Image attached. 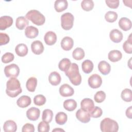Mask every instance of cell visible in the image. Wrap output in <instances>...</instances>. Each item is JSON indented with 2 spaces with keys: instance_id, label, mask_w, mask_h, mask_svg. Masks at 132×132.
Returning <instances> with one entry per match:
<instances>
[{
  "instance_id": "1",
  "label": "cell",
  "mask_w": 132,
  "mask_h": 132,
  "mask_svg": "<svg viewBox=\"0 0 132 132\" xmlns=\"http://www.w3.org/2000/svg\"><path fill=\"white\" fill-rule=\"evenodd\" d=\"M22 90L19 80L15 77H11L6 83V94L11 97H15L22 93Z\"/></svg>"
},
{
  "instance_id": "2",
  "label": "cell",
  "mask_w": 132,
  "mask_h": 132,
  "mask_svg": "<svg viewBox=\"0 0 132 132\" xmlns=\"http://www.w3.org/2000/svg\"><path fill=\"white\" fill-rule=\"evenodd\" d=\"M65 74L69 78L71 82L74 86H78L81 82V76L79 72L78 65L75 63H71L69 68L65 71Z\"/></svg>"
},
{
  "instance_id": "3",
  "label": "cell",
  "mask_w": 132,
  "mask_h": 132,
  "mask_svg": "<svg viewBox=\"0 0 132 132\" xmlns=\"http://www.w3.org/2000/svg\"><path fill=\"white\" fill-rule=\"evenodd\" d=\"M100 128L103 132H117L119 130V125L116 121L106 118L101 122Z\"/></svg>"
},
{
  "instance_id": "4",
  "label": "cell",
  "mask_w": 132,
  "mask_h": 132,
  "mask_svg": "<svg viewBox=\"0 0 132 132\" xmlns=\"http://www.w3.org/2000/svg\"><path fill=\"white\" fill-rule=\"evenodd\" d=\"M25 16L26 19L38 26L43 25L45 21V16L40 11L35 9L29 11Z\"/></svg>"
},
{
  "instance_id": "5",
  "label": "cell",
  "mask_w": 132,
  "mask_h": 132,
  "mask_svg": "<svg viewBox=\"0 0 132 132\" xmlns=\"http://www.w3.org/2000/svg\"><path fill=\"white\" fill-rule=\"evenodd\" d=\"M74 18L70 12H66L61 16V26L64 30H68L73 26Z\"/></svg>"
},
{
  "instance_id": "6",
  "label": "cell",
  "mask_w": 132,
  "mask_h": 132,
  "mask_svg": "<svg viewBox=\"0 0 132 132\" xmlns=\"http://www.w3.org/2000/svg\"><path fill=\"white\" fill-rule=\"evenodd\" d=\"M4 73L7 77H16L19 75L20 68L17 64L12 63L5 67Z\"/></svg>"
},
{
  "instance_id": "7",
  "label": "cell",
  "mask_w": 132,
  "mask_h": 132,
  "mask_svg": "<svg viewBox=\"0 0 132 132\" xmlns=\"http://www.w3.org/2000/svg\"><path fill=\"white\" fill-rule=\"evenodd\" d=\"M88 82L91 88L93 89H96L101 86L102 84V79L99 75L97 74H93L89 77Z\"/></svg>"
},
{
  "instance_id": "8",
  "label": "cell",
  "mask_w": 132,
  "mask_h": 132,
  "mask_svg": "<svg viewBox=\"0 0 132 132\" xmlns=\"http://www.w3.org/2000/svg\"><path fill=\"white\" fill-rule=\"evenodd\" d=\"M76 117L81 122L87 123L90 121L91 117L89 112L80 108L76 111Z\"/></svg>"
},
{
  "instance_id": "9",
  "label": "cell",
  "mask_w": 132,
  "mask_h": 132,
  "mask_svg": "<svg viewBox=\"0 0 132 132\" xmlns=\"http://www.w3.org/2000/svg\"><path fill=\"white\" fill-rule=\"evenodd\" d=\"M60 94L63 97H68L72 96L74 93L73 88L67 84L61 85L59 88Z\"/></svg>"
},
{
  "instance_id": "10",
  "label": "cell",
  "mask_w": 132,
  "mask_h": 132,
  "mask_svg": "<svg viewBox=\"0 0 132 132\" xmlns=\"http://www.w3.org/2000/svg\"><path fill=\"white\" fill-rule=\"evenodd\" d=\"M40 111L36 107H32L29 108L26 111V117L30 121H36L40 117Z\"/></svg>"
},
{
  "instance_id": "11",
  "label": "cell",
  "mask_w": 132,
  "mask_h": 132,
  "mask_svg": "<svg viewBox=\"0 0 132 132\" xmlns=\"http://www.w3.org/2000/svg\"><path fill=\"white\" fill-rule=\"evenodd\" d=\"M13 22V19L10 16H1L0 18V29L1 30H5L12 25Z\"/></svg>"
},
{
  "instance_id": "12",
  "label": "cell",
  "mask_w": 132,
  "mask_h": 132,
  "mask_svg": "<svg viewBox=\"0 0 132 132\" xmlns=\"http://www.w3.org/2000/svg\"><path fill=\"white\" fill-rule=\"evenodd\" d=\"M44 46L43 43L39 40H35L31 43V51L35 55H40L44 51Z\"/></svg>"
},
{
  "instance_id": "13",
  "label": "cell",
  "mask_w": 132,
  "mask_h": 132,
  "mask_svg": "<svg viewBox=\"0 0 132 132\" xmlns=\"http://www.w3.org/2000/svg\"><path fill=\"white\" fill-rule=\"evenodd\" d=\"M81 108L88 112H90L94 107V102L89 98H85L80 102Z\"/></svg>"
},
{
  "instance_id": "14",
  "label": "cell",
  "mask_w": 132,
  "mask_h": 132,
  "mask_svg": "<svg viewBox=\"0 0 132 132\" xmlns=\"http://www.w3.org/2000/svg\"><path fill=\"white\" fill-rule=\"evenodd\" d=\"M61 48L66 51L71 50L74 45V41L73 39L70 37H64L61 40Z\"/></svg>"
},
{
  "instance_id": "15",
  "label": "cell",
  "mask_w": 132,
  "mask_h": 132,
  "mask_svg": "<svg viewBox=\"0 0 132 132\" xmlns=\"http://www.w3.org/2000/svg\"><path fill=\"white\" fill-rule=\"evenodd\" d=\"M45 43L48 45H54L57 41L56 34L52 31H48L45 33L44 37Z\"/></svg>"
},
{
  "instance_id": "16",
  "label": "cell",
  "mask_w": 132,
  "mask_h": 132,
  "mask_svg": "<svg viewBox=\"0 0 132 132\" xmlns=\"http://www.w3.org/2000/svg\"><path fill=\"white\" fill-rule=\"evenodd\" d=\"M123 34L117 29H114L110 31L109 37L110 40L114 43H119L123 39Z\"/></svg>"
},
{
  "instance_id": "17",
  "label": "cell",
  "mask_w": 132,
  "mask_h": 132,
  "mask_svg": "<svg viewBox=\"0 0 132 132\" xmlns=\"http://www.w3.org/2000/svg\"><path fill=\"white\" fill-rule=\"evenodd\" d=\"M99 71L104 75L108 74L111 70V66L109 63L105 60L101 61L98 64Z\"/></svg>"
},
{
  "instance_id": "18",
  "label": "cell",
  "mask_w": 132,
  "mask_h": 132,
  "mask_svg": "<svg viewBox=\"0 0 132 132\" xmlns=\"http://www.w3.org/2000/svg\"><path fill=\"white\" fill-rule=\"evenodd\" d=\"M118 24L121 29L124 31L129 30L131 28L132 24L131 21L126 17L121 18L120 19Z\"/></svg>"
},
{
  "instance_id": "19",
  "label": "cell",
  "mask_w": 132,
  "mask_h": 132,
  "mask_svg": "<svg viewBox=\"0 0 132 132\" xmlns=\"http://www.w3.org/2000/svg\"><path fill=\"white\" fill-rule=\"evenodd\" d=\"M31 102V100L29 96L23 95L18 99L16 104L21 108H26L30 105Z\"/></svg>"
},
{
  "instance_id": "20",
  "label": "cell",
  "mask_w": 132,
  "mask_h": 132,
  "mask_svg": "<svg viewBox=\"0 0 132 132\" xmlns=\"http://www.w3.org/2000/svg\"><path fill=\"white\" fill-rule=\"evenodd\" d=\"M39 34L38 29L34 26H28L25 30V35L28 38L33 39L38 36Z\"/></svg>"
},
{
  "instance_id": "21",
  "label": "cell",
  "mask_w": 132,
  "mask_h": 132,
  "mask_svg": "<svg viewBox=\"0 0 132 132\" xmlns=\"http://www.w3.org/2000/svg\"><path fill=\"white\" fill-rule=\"evenodd\" d=\"M61 76L60 74L56 71L52 72L48 76V81L53 86H57L60 83Z\"/></svg>"
},
{
  "instance_id": "22",
  "label": "cell",
  "mask_w": 132,
  "mask_h": 132,
  "mask_svg": "<svg viewBox=\"0 0 132 132\" xmlns=\"http://www.w3.org/2000/svg\"><path fill=\"white\" fill-rule=\"evenodd\" d=\"M3 129L5 132H15L17 130V125L12 120H7L4 124Z\"/></svg>"
},
{
  "instance_id": "23",
  "label": "cell",
  "mask_w": 132,
  "mask_h": 132,
  "mask_svg": "<svg viewBox=\"0 0 132 132\" xmlns=\"http://www.w3.org/2000/svg\"><path fill=\"white\" fill-rule=\"evenodd\" d=\"M68 6V3L66 0H56L54 3V8L58 12L65 10Z\"/></svg>"
},
{
  "instance_id": "24",
  "label": "cell",
  "mask_w": 132,
  "mask_h": 132,
  "mask_svg": "<svg viewBox=\"0 0 132 132\" xmlns=\"http://www.w3.org/2000/svg\"><path fill=\"white\" fill-rule=\"evenodd\" d=\"M122 57V53L119 50H112L109 52L108 55L109 60L113 62L119 61L121 59Z\"/></svg>"
},
{
  "instance_id": "25",
  "label": "cell",
  "mask_w": 132,
  "mask_h": 132,
  "mask_svg": "<svg viewBox=\"0 0 132 132\" xmlns=\"http://www.w3.org/2000/svg\"><path fill=\"white\" fill-rule=\"evenodd\" d=\"M28 47L27 45L24 43H20L15 47V52L16 54L20 57H24L28 53Z\"/></svg>"
},
{
  "instance_id": "26",
  "label": "cell",
  "mask_w": 132,
  "mask_h": 132,
  "mask_svg": "<svg viewBox=\"0 0 132 132\" xmlns=\"http://www.w3.org/2000/svg\"><path fill=\"white\" fill-rule=\"evenodd\" d=\"M63 106L65 110L69 111H72L76 108L77 103L74 100L68 99L64 101Z\"/></svg>"
},
{
  "instance_id": "27",
  "label": "cell",
  "mask_w": 132,
  "mask_h": 132,
  "mask_svg": "<svg viewBox=\"0 0 132 132\" xmlns=\"http://www.w3.org/2000/svg\"><path fill=\"white\" fill-rule=\"evenodd\" d=\"M37 85V79L35 77H31L28 79L26 83L27 89L29 92H34Z\"/></svg>"
},
{
  "instance_id": "28",
  "label": "cell",
  "mask_w": 132,
  "mask_h": 132,
  "mask_svg": "<svg viewBox=\"0 0 132 132\" xmlns=\"http://www.w3.org/2000/svg\"><path fill=\"white\" fill-rule=\"evenodd\" d=\"M28 25V21L23 16H19L16 19L15 26L20 30H23Z\"/></svg>"
},
{
  "instance_id": "29",
  "label": "cell",
  "mask_w": 132,
  "mask_h": 132,
  "mask_svg": "<svg viewBox=\"0 0 132 132\" xmlns=\"http://www.w3.org/2000/svg\"><path fill=\"white\" fill-rule=\"evenodd\" d=\"M93 63L90 60H85L81 63V68L83 72L86 74L91 73L93 69Z\"/></svg>"
},
{
  "instance_id": "30",
  "label": "cell",
  "mask_w": 132,
  "mask_h": 132,
  "mask_svg": "<svg viewBox=\"0 0 132 132\" xmlns=\"http://www.w3.org/2000/svg\"><path fill=\"white\" fill-rule=\"evenodd\" d=\"M68 116L63 112H58L55 116V121L59 125H63L67 121Z\"/></svg>"
},
{
  "instance_id": "31",
  "label": "cell",
  "mask_w": 132,
  "mask_h": 132,
  "mask_svg": "<svg viewBox=\"0 0 132 132\" xmlns=\"http://www.w3.org/2000/svg\"><path fill=\"white\" fill-rule=\"evenodd\" d=\"M85 52L84 50L80 47L76 48L72 53V56L74 59L76 60H80L85 57Z\"/></svg>"
},
{
  "instance_id": "32",
  "label": "cell",
  "mask_w": 132,
  "mask_h": 132,
  "mask_svg": "<svg viewBox=\"0 0 132 132\" xmlns=\"http://www.w3.org/2000/svg\"><path fill=\"white\" fill-rule=\"evenodd\" d=\"M71 64V61L68 58H63L60 61L58 64L59 69L63 72H65Z\"/></svg>"
},
{
  "instance_id": "33",
  "label": "cell",
  "mask_w": 132,
  "mask_h": 132,
  "mask_svg": "<svg viewBox=\"0 0 132 132\" xmlns=\"http://www.w3.org/2000/svg\"><path fill=\"white\" fill-rule=\"evenodd\" d=\"M53 117V111L49 109H44L42 113V119L43 121L46 123H50Z\"/></svg>"
},
{
  "instance_id": "34",
  "label": "cell",
  "mask_w": 132,
  "mask_h": 132,
  "mask_svg": "<svg viewBox=\"0 0 132 132\" xmlns=\"http://www.w3.org/2000/svg\"><path fill=\"white\" fill-rule=\"evenodd\" d=\"M122 99L125 102H130L132 101V94L131 90L129 89L126 88L124 89L121 94Z\"/></svg>"
},
{
  "instance_id": "35",
  "label": "cell",
  "mask_w": 132,
  "mask_h": 132,
  "mask_svg": "<svg viewBox=\"0 0 132 132\" xmlns=\"http://www.w3.org/2000/svg\"><path fill=\"white\" fill-rule=\"evenodd\" d=\"M131 35L130 34L128 38L124 42L123 44V48L124 51L127 54H131L132 53V39Z\"/></svg>"
},
{
  "instance_id": "36",
  "label": "cell",
  "mask_w": 132,
  "mask_h": 132,
  "mask_svg": "<svg viewBox=\"0 0 132 132\" xmlns=\"http://www.w3.org/2000/svg\"><path fill=\"white\" fill-rule=\"evenodd\" d=\"M81 7L83 10L89 11L93 8L94 3L92 0H83L81 3Z\"/></svg>"
},
{
  "instance_id": "37",
  "label": "cell",
  "mask_w": 132,
  "mask_h": 132,
  "mask_svg": "<svg viewBox=\"0 0 132 132\" xmlns=\"http://www.w3.org/2000/svg\"><path fill=\"white\" fill-rule=\"evenodd\" d=\"M105 19L106 21L109 23H113L117 20L118 14L114 11H109L106 13L105 15Z\"/></svg>"
},
{
  "instance_id": "38",
  "label": "cell",
  "mask_w": 132,
  "mask_h": 132,
  "mask_svg": "<svg viewBox=\"0 0 132 132\" xmlns=\"http://www.w3.org/2000/svg\"><path fill=\"white\" fill-rule=\"evenodd\" d=\"M46 102V98L42 94H38L36 95L34 98V103L36 105L42 106Z\"/></svg>"
},
{
  "instance_id": "39",
  "label": "cell",
  "mask_w": 132,
  "mask_h": 132,
  "mask_svg": "<svg viewBox=\"0 0 132 132\" xmlns=\"http://www.w3.org/2000/svg\"><path fill=\"white\" fill-rule=\"evenodd\" d=\"M102 109L98 106H94L93 109L89 112L90 117L94 118H97L100 117L102 115Z\"/></svg>"
},
{
  "instance_id": "40",
  "label": "cell",
  "mask_w": 132,
  "mask_h": 132,
  "mask_svg": "<svg viewBox=\"0 0 132 132\" xmlns=\"http://www.w3.org/2000/svg\"><path fill=\"white\" fill-rule=\"evenodd\" d=\"M106 98V94L103 91H97L94 96V99L96 103L103 102Z\"/></svg>"
},
{
  "instance_id": "41",
  "label": "cell",
  "mask_w": 132,
  "mask_h": 132,
  "mask_svg": "<svg viewBox=\"0 0 132 132\" xmlns=\"http://www.w3.org/2000/svg\"><path fill=\"white\" fill-rule=\"evenodd\" d=\"M14 55L10 52H7L2 57V61L4 63H7L14 60Z\"/></svg>"
},
{
  "instance_id": "42",
  "label": "cell",
  "mask_w": 132,
  "mask_h": 132,
  "mask_svg": "<svg viewBox=\"0 0 132 132\" xmlns=\"http://www.w3.org/2000/svg\"><path fill=\"white\" fill-rule=\"evenodd\" d=\"M50 130V125L48 123L44 121L40 122L38 125V131L39 132H48Z\"/></svg>"
},
{
  "instance_id": "43",
  "label": "cell",
  "mask_w": 132,
  "mask_h": 132,
  "mask_svg": "<svg viewBox=\"0 0 132 132\" xmlns=\"http://www.w3.org/2000/svg\"><path fill=\"white\" fill-rule=\"evenodd\" d=\"M10 40L9 36L3 32H0V45H3L7 44Z\"/></svg>"
},
{
  "instance_id": "44",
  "label": "cell",
  "mask_w": 132,
  "mask_h": 132,
  "mask_svg": "<svg viewBox=\"0 0 132 132\" xmlns=\"http://www.w3.org/2000/svg\"><path fill=\"white\" fill-rule=\"evenodd\" d=\"M105 2L106 5L110 8L116 9L119 7V0H106Z\"/></svg>"
},
{
  "instance_id": "45",
  "label": "cell",
  "mask_w": 132,
  "mask_h": 132,
  "mask_svg": "<svg viewBox=\"0 0 132 132\" xmlns=\"http://www.w3.org/2000/svg\"><path fill=\"white\" fill-rule=\"evenodd\" d=\"M22 132H34L35 131V127L33 124L30 123H26L23 125L22 129Z\"/></svg>"
},
{
  "instance_id": "46",
  "label": "cell",
  "mask_w": 132,
  "mask_h": 132,
  "mask_svg": "<svg viewBox=\"0 0 132 132\" xmlns=\"http://www.w3.org/2000/svg\"><path fill=\"white\" fill-rule=\"evenodd\" d=\"M126 116L129 119H131L132 117V106H130L126 110Z\"/></svg>"
},
{
  "instance_id": "47",
  "label": "cell",
  "mask_w": 132,
  "mask_h": 132,
  "mask_svg": "<svg viewBox=\"0 0 132 132\" xmlns=\"http://www.w3.org/2000/svg\"><path fill=\"white\" fill-rule=\"evenodd\" d=\"M123 2L124 3V5H125V6H128V7H129L131 8V4H128V1H123ZM129 3H131V1H129Z\"/></svg>"
},
{
  "instance_id": "48",
  "label": "cell",
  "mask_w": 132,
  "mask_h": 132,
  "mask_svg": "<svg viewBox=\"0 0 132 132\" xmlns=\"http://www.w3.org/2000/svg\"><path fill=\"white\" fill-rule=\"evenodd\" d=\"M64 131V130L62 129H60V128H56V129H54L52 130L53 132L54 131Z\"/></svg>"
}]
</instances>
